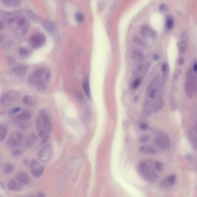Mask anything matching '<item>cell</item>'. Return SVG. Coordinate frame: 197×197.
<instances>
[{"label":"cell","instance_id":"36","mask_svg":"<svg viewBox=\"0 0 197 197\" xmlns=\"http://www.w3.org/2000/svg\"><path fill=\"white\" fill-rule=\"evenodd\" d=\"M140 84V79H137L135 80V81L134 82L133 85H132V89H136L137 88H138V87L139 86Z\"/></svg>","mask_w":197,"mask_h":197},{"label":"cell","instance_id":"33","mask_svg":"<svg viewBox=\"0 0 197 197\" xmlns=\"http://www.w3.org/2000/svg\"><path fill=\"white\" fill-rule=\"evenodd\" d=\"M19 53L22 56L26 57V56H28L29 51L27 49H26L25 48H21L19 50Z\"/></svg>","mask_w":197,"mask_h":197},{"label":"cell","instance_id":"16","mask_svg":"<svg viewBox=\"0 0 197 197\" xmlns=\"http://www.w3.org/2000/svg\"><path fill=\"white\" fill-rule=\"evenodd\" d=\"M8 188L12 191H18L23 188V185L15 180H11L8 183Z\"/></svg>","mask_w":197,"mask_h":197},{"label":"cell","instance_id":"8","mask_svg":"<svg viewBox=\"0 0 197 197\" xmlns=\"http://www.w3.org/2000/svg\"><path fill=\"white\" fill-rule=\"evenodd\" d=\"M31 170L33 175L37 178L42 176L44 172V168L38 161L33 160L31 162Z\"/></svg>","mask_w":197,"mask_h":197},{"label":"cell","instance_id":"18","mask_svg":"<svg viewBox=\"0 0 197 197\" xmlns=\"http://www.w3.org/2000/svg\"><path fill=\"white\" fill-rule=\"evenodd\" d=\"M8 132V126L5 123H0V142L3 141Z\"/></svg>","mask_w":197,"mask_h":197},{"label":"cell","instance_id":"4","mask_svg":"<svg viewBox=\"0 0 197 197\" xmlns=\"http://www.w3.org/2000/svg\"><path fill=\"white\" fill-rule=\"evenodd\" d=\"M20 96V93L16 91H11L4 94L1 100L3 106H8L14 102Z\"/></svg>","mask_w":197,"mask_h":197},{"label":"cell","instance_id":"43","mask_svg":"<svg viewBox=\"0 0 197 197\" xmlns=\"http://www.w3.org/2000/svg\"><path fill=\"white\" fill-rule=\"evenodd\" d=\"M184 63V60L183 59H180L179 60V63L180 65H182Z\"/></svg>","mask_w":197,"mask_h":197},{"label":"cell","instance_id":"13","mask_svg":"<svg viewBox=\"0 0 197 197\" xmlns=\"http://www.w3.org/2000/svg\"><path fill=\"white\" fill-rule=\"evenodd\" d=\"M28 68L25 65H18L15 66L13 70V72L17 76H23L25 75L27 71Z\"/></svg>","mask_w":197,"mask_h":197},{"label":"cell","instance_id":"23","mask_svg":"<svg viewBox=\"0 0 197 197\" xmlns=\"http://www.w3.org/2000/svg\"><path fill=\"white\" fill-rule=\"evenodd\" d=\"M164 101L162 100L157 101L155 103H154V105L153 106V110L154 112H157L161 110L164 107Z\"/></svg>","mask_w":197,"mask_h":197},{"label":"cell","instance_id":"47","mask_svg":"<svg viewBox=\"0 0 197 197\" xmlns=\"http://www.w3.org/2000/svg\"><path fill=\"white\" fill-rule=\"evenodd\" d=\"M19 110H20L19 108H16V109H15L14 110V113H16V112H18Z\"/></svg>","mask_w":197,"mask_h":197},{"label":"cell","instance_id":"9","mask_svg":"<svg viewBox=\"0 0 197 197\" xmlns=\"http://www.w3.org/2000/svg\"><path fill=\"white\" fill-rule=\"evenodd\" d=\"M157 145L163 150H166L170 146V142L167 137L165 136H159L155 139Z\"/></svg>","mask_w":197,"mask_h":197},{"label":"cell","instance_id":"2","mask_svg":"<svg viewBox=\"0 0 197 197\" xmlns=\"http://www.w3.org/2000/svg\"><path fill=\"white\" fill-rule=\"evenodd\" d=\"M196 72L192 70L187 74L185 82V91L188 97H192L196 93Z\"/></svg>","mask_w":197,"mask_h":197},{"label":"cell","instance_id":"3","mask_svg":"<svg viewBox=\"0 0 197 197\" xmlns=\"http://www.w3.org/2000/svg\"><path fill=\"white\" fill-rule=\"evenodd\" d=\"M24 137L22 133L15 131L13 132L8 140V145L11 147L20 146L23 144Z\"/></svg>","mask_w":197,"mask_h":197},{"label":"cell","instance_id":"11","mask_svg":"<svg viewBox=\"0 0 197 197\" xmlns=\"http://www.w3.org/2000/svg\"><path fill=\"white\" fill-rule=\"evenodd\" d=\"M18 180L24 184H28L31 183V179L30 177L23 171H20L17 174Z\"/></svg>","mask_w":197,"mask_h":197},{"label":"cell","instance_id":"45","mask_svg":"<svg viewBox=\"0 0 197 197\" xmlns=\"http://www.w3.org/2000/svg\"><path fill=\"white\" fill-rule=\"evenodd\" d=\"M3 27H4V25H3V24L1 22H0V30L3 29Z\"/></svg>","mask_w":197,"mask_h":197},{"label":"cell","instance_id":"22","mask_svg":"<svg viewBox=\"0 0 197 197\" xmlns=\"http://www.w3.org/2000/svg\"><path fill=\"white\" fill-rule=\"evenodd\" d=\"M83 90H84L85 93L86 94L87 97L90 98L91 97V91H90V89L89 80L87 78L84 81L83 84Z\"/></svg>","mask_w":197,"mask_h":197},{"label":"cell","instance_id":"31","mask_svg":"<svg viewBox=\"0 0 197 197\" xmlns=\"http://www.w3.org/2000/svg\"><path fill=\"white\" fill-rule=\"evenodd\" d=\"M75 19L78 23H82L84 20L85 17L82 13L78 12V13H76L75 15Z\"/></svg>","mask_w":197,"mask_h":197},{"label":"cell","instance_id":"25","mask_svg":"<svg viewBox=\"0 0 197 197\" xmlns=\"http://www.w3.org/2000/svg\"><path fill=\"white\" fill-rule=\"evenodd\" d=\"M160 91L158 89H153L149 92V96L152 99H155L160 96Z\"/></svg>","mask_w":197,"mask_h":197},{"label":"cell","instance_id":"12","mask_svg":"<svg viewBox=\"0 0 197 197\" xmlns=\"http://www.w3.org/2000/svg\"><path fill=\"white\" fill-rule=\"evenodd\" d=\"M140 33L145 38L149 37L152 39H155V38L156 37L155 33L152 29L146 26H144L140 30Z\"/></svg>","mask_w":197,"mask_h":197},{"label":"cell","instance_id":"7","mask_svg":"<svg viewBox=\"0 0 197 197\" xmlns=\"http://www.w3.org/2000/svg\"><path fill=\"white\" fill-rule=\"evenodd\" d=\"M45 42V37L41 34H35L32 35L30 39V44L33 48H38L41 47Z\"/></svg>","mask_w":197,"mask_h":197},{"label":"cell","instance_id":"39","mask_svg":"<svg viewBox=\"0 0 197 197\" xmlns=\"http://www.w3.org/2000/svg\"><path fill=\"white\" fill-rule=\"evenodd\" d=\"M160 10L162 11H168V8L165 4H162L160 7Z\"/></svg>","mask_w":197,"mask_h":197},{"label":"cell","instance_id":"42","mask_svg":"<svg viewBox=\"0 0 197 197\" xmlns=\"http://www.w3.org/2000/svg\"><path fill=\"white\" fill-rule=\"evenodd\" d=\"M196 70H197V65H196V63H195L194 65H193V67H192V70L196 72Z\"/></svg>","mask_w":197,"mask_h":197},{"label":"cell","instance_id":"40","mask_svg":"<svg viewBox=\"0 0 197 197\" xmlns=\"http://www.w3.org/2000/svg\"><path fill=\"white\" fill-rule=\"evenodd\" d=\"M139 128L142 130H146L147 128H148V126L146 124H144V123H141L140 125H139Z\"/></svg>","mask_w":197,"mask_h":197},{"label":"cell","instance_id":"24","mask_svg":"<svg viewBox=\"0 0 197 197\" xmlns=\"http://www.w3.org/2000/svg\"><path fill=\"white\" fill-rule=\"evenodd\" d=\"M2 1L4 4L11 7L18 6L20 4L19 0H2Z\"/></svg>","mask_w":197,"mask_h":197},{"label":"cell","instance_id":"1","mask_svg":"<svg viewBox=\"0 0 197 197\" xmlns=\"http://www.w3.org/2000/svg\"><path fill=\"white\" fill-rule=\"evenodd\" d=\"M153 162L150 160L140 162L138 169L142 177L149 182H154L157 179V175L154 172L153 167Z\"/></svg>","mask_w":197,"mask_h":197},{"label":"cell","instance_id":"26","mask_svg":"<svg viewBox=\"0 0 197 197\" xmlns=\"http://www.w3.org/2000/svg\"><path fill=\"white\" fill-rule=\"evenodd\" d=\"M34 83L35 84V86L37 88V89L40 90H43L45 87V83L44 82V80L39 79L38 80H37Z\"/></svg>","mask_w":197,"mask_h":197},{"label":"cell","instance_id":"41","mask_svg":"<svg viewBox=\"0 0 197 197\" xmlns=\"http://www.w3.org/2000/svg\"><path fill=\"white\" fill-rule=\"evenodd\" d=\"M32 196H35V197H41V196H45V195L44 194H42V193H37V194H35L34 195H33Z\"/></svg>","mask_w":197,"mask_h":197},{"label":"cell","instance_id":"15","mask_svg":"<svg viewBox=\"0 0 197 197\" xmlns=\"http://www.w3.org/2000/svg\"><path fill=\"white\" fill-rule=\"evenodd\" d=\"M44 72H45V70L44 68H38V69L34 71V72L33 75V76L30 78L31 82H32L33 83H34V82L37 80L40 79L42 76Z\"/></svg>","mask_w":197,"mask_h":197},{"label":"cell","instance_id":"38","mask_svg":"<svg viewBox=\"0 0 197 197\" xmlns=\"http://www.w3.org/2000/svg\"><path fill=\"white\" fill-rule=\"evenodd\" d=\"M134 41H135V42L136 44H138V45H139L140 46H144V43L143 42V41L141 40L140 38H139L138 37H135L134 38Z\"/></svg>","mask_w":197,"mask_h":197},{"label":"cell","instance_id":"5","mask_svg":"<svg viewBox=\"0 0 197 197\" xmlns=\"http://www.w3.org/2000/svg\"><path fill=\"white\" fill-rule=\"evenodd\" d=\"M52 147L50 145L48 144L43 147L40 150L38 157L39 159L43 162H49L52 157Z\"/></svg>","mask_w":197,"mask_h":197},{"label":"cell","instance_id":"17","mask_svg":"<svg viewBox=\"0 0 197 197\" xmlns=\"http://www.w3.org/2000/svg\"><path fill=\"white\" fill-rule=\"evenodd\" d=\"M36 142V136L34 134L29 135L26 140L25 144V146L26 149H29Z\"/></svg>","mask_w":197,"mask_h":197},{"label":"cell","instance_id":"29","mask_svg":"<svg viewBox=\"0 0 197 197\" xmlns=\"http://www.w3.org/2000/svg\"><path fill=\"white\" fill-rule=\"evenodd\" d=\"M15 169V166L12 164H7L4 168V172L6 173H11Z\"/></svg>","mask_w":197,"mask_h":197},{"label":"cell","instance_id":"44","mask_svg":"<svg viewBox=\"0 0 197 197\" xmlns=\"http://www.w3.org/2000/svg\"><path fill=\"white\" fill-rule=\"evenodd\" d=\"M167 68H168L167 65H166V64H164V65H163V67H162V70H163L164 71H165L167 70Z\"/></svg>","mask_w":197,"mask_h":197},{"label":"cell","instance_id":"10","mask_svg":"<svg viewBox=\"0 0 197 197\" xmlns=\"http://www.w3.org/2000/svg\"><path fill=\"white\" fill-rule=\"evenodd\" d=\"M176 180V176L175 175H172L168 177L166 179L163 180L160 183V187L163 189H167L170 188L173 185Z\"/></svg>","mask_w":197,"mask_h":197},{"label":"cell","instance_id":"37","mask_svg":"<svg viewBox=\"0 0 197 197\" xmlns=\"http://www.w3.org/2000/svg\"><path fill=\"white\" fill-rule=\"evenodd\" d=\"M166 27L168 29H172L173 27V22L171 19H168L166 21Z\"/></svg>","mask_w":197,"mask_h":197},{"label":"cell","instance_id":"27","mask_svg":"<svg viewBox=\"0 0 197 197\" xmlns=\"http://www.w3.org/2000/svg\"><path fill=\"white\" fill-rule=\"evenodd\" d=\"M23 101L26 105H31L34 104V100L29 95H25L23 98Z\"/></svg>","mask_w":197,"mask_h":197},{"label":"cell","instance_id":"14","mask_svg":"<svg viewBox=\"0 0 197 197\" xmlns=\"http://www.w3.org/2000/svg\"><path fill=\"white\" fill-rule=\"evenodd\" d=\"M36 127L37 131L38 132V134L40 137H44L45 135V131L44 130L41 117L40 116H38L36 119Z\"/></svg>","mask_w":197,"mask_h":197},{"label":"cell","instance_id":"20","mask_svg":"<svg viewBox=\"0 0 197 197\" xmlns=\"http://www.w3.org/2000/svg\"><path fill=\"white\" fill-rule=\"evenodd\" d=\"M31 115L27 111H24L17 116V119L20 121H26L31 119Z\"/></svg>","mask_w":197,"mask_h":197},{"label":"cell","instance_id":"35","mask_svg":"<svg viewBox=\"0 0 197 197\" xmlns=\"http://www.w3.org/2000/svg\"><path fill=\"white\" fill-rule=\"evenodd\" d=\"M26 23V20L25 18H22L20 19L19 20V21L18 22V26L19 27H23L25 25Z\"/></svg>","mask_w":197,"mask_h":197},{"label":"cell","instance_id":"32","mask_svg":"<svg viewBox=\"0 0 197 197\" xmlns=\"http://www.w3.org/2000/svg\"><path fill=\"white\" fill-rule=\"evenodd\" d=\"M186 49V44L185 41H181L180 44V52L183 54L185 52Z\"/></svg>","mask_w":197,"mask_h":197},{"label":"cell","instance_id":"28","mask_svg":"<svg viewBox=\"0 0 197 197\" xmlns=\"http://www.w3.org/2000/svg\"><path fill=\"white\" fill-rule=\"evenodd\" d=\"M154 168L156 171L161 172L164 169V164L160 161H157L154 164Z\"/></svg>","mask_w":197,"mask_h":197},{"label":"cell","instance_id":"19","mask_svg":"<svg viewBox=\"0 0 197 197\" xmlns=\"http://www.w3.org/2000/svg\"><path fill=\"white\" fill-rule=\"evenodd\" d=\"M132 58L138 63H141L144 60L143 55L141 52L137 50H134L132 52Z\"/></svg>","mask_w":197,"mask_h":197},{"label":"cell","instance_id":"46","mask_svg":"<svg viewBox=\"0 0 197 197\" xmlns=\"http://www.w3.org/2000/svg\"><path fill=\"white\" fill-rule=\"evenodd\" d=\"M154 59L155 60H158L159 59V56H157V55H155V56H154Z\"/></svg>","mask_w":197,"mask_h":197},{"label":"cell","instance_id":"34","mask_svg":"<svg viewBox=\"0 0 197 197\" xmlns=\"http://www.w3.org/2000/svg\"><path fill=\"white\" fill-rule=\"evenodd\" d=\"M149 140H150V136L148 135H146L142 136L139 139V141L142 143L147 142Z\"/></svg>","mask_w":197,"mask_h":197},{"label":"cell","instance_id":"6","mask_svg":"<svg viewBox=\"0 0 197 197\" xmlns=\"http://www.w3.org/2000/svg\"><path fill=\"white\" fill-rule=\"evenodd\" d=\"M41 117L44 130L47 133H50L52 129V123L50 121V118L46 112L45 110H41L40 113L39 115Z\"/></svg>","mask_w":197,"mask_h":197},{"label":"cell","instance_id":"21","mask_svg":"<svg viewBox=\"0 0 197 197\" xmlns=\"http://www.w3.org/2000/svg\"><path fill=\"white\" fill-rule=\"evenodd\" d=\"M139 150L141 153L144 154H154L156 153V150L153 147L147 146H142L139 148Z\"/></svg>","mask_w":197,"mask_h":197},{"label":"cell","instance_id":"30","mask_svg":"<svg viewBox=\"0 0 197 197\" xmlns=\"http://www.w3.org/2000/svg\"><path fill=\"white\" fill-rule=\"evenodd\" d=\"M44 26L46 30H48V31H49L50 32H53V31L55 30V26L53 25V24H52L50 22H46L44 24Z\"/></svg>","mask_w":197,"mask_h":197}]
</instances>
